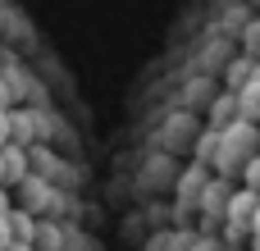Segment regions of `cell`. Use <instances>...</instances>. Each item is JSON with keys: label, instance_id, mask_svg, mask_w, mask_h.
<instances>
[{"label": "cell", "instance_id": "1", "mask_svg": "<svg viewBox=\"0 0 260 251\" xmlns=\"http://www.w3.org/2000/svg\"><path fill=\"white\" fill-rule=\"evenodd\" d=\"M260 151V123L256 119H238V123H229L224 128V142H219V155H215V174H224V178H242V169H247V160Z\"/></svg>", "mask_w": 260, "mask_h": 251}, {"label": "cell", "instance_id": "2", "mask_svg": "<svg viewBox=\"0 0 260 251\" xmlns=\"http://www.w3.org/2000/svg\"><path fill=\"white\" fill-rule=\"evenodd\" d=\"M229 201H233V187H229V178L224 174H215L210 183H206V192H201V215L206 219H215V224H224V215H229Z\"/></svg>", "mask_w": 260, "mask_h": 251}, {"label": "cell", "instance_id": "3", "mask_svg": "<svg viewBox=\"0 0 260 251\" xmlns=\"http://www.w3.org/2000/svg\"><path fill=\"white\" fill-rule=\"evenodd\" d=\"M256 210H260V192L242 183V187H233V201H229L224 224H247V229H256Z\"/></svg>", "mask_w": 260, "mask_h": 251}, {"label": "cell", "instance_id": "4", "mask_svg": "<svg viewBox=\"0 0 260 251\" xmlns=\"http://www.w3.org/2000/svg\"><path fill=\"white\" fill-rule=\"evenodd\" d=\"M0 178L9 187H18L27 178V155H23V142H5L0 146Z\"/></svg>", "mask_w": 260, "mask_h": 251}, {"label": "cell", "instance_id": "5", "mask_svg": "<svg viewBox=\"0 0 260 251\" xmlns=\"http://www.w3.org/2000/svg\"><path fill=\"white\" fill-rule=\"evenodd\" d=\"M41 137H46V119L32 114V110H14V142L32 146V142H41Z\"/></svg>", "mask_w": 260, "mask_h": 251}, {"label": "cell", "instance_id": "6", "mask_svg": "<svg viewBox=\"0 0 260 251\" xmlns=\"http://www.w3.org/2000/svg\"><path fill=\"white\" fill-rule=\"evenodd\" d=\"M206 169H210L206 160H197V165L187 169V178H183V187H178V201H183V206H201V192H206V183H210Z\"/></svg>", "mask_w": 260, "mask_h": 251}, {"label": "cell", "instance_id": "7", "mask_svg": "<svg viewBox=\"0 0 260 251\" xmlns=\"http://www.w3.org/2000/svg\"><path fill=\"white\" fill-rule=\"evenodd\" d=\"M238 119H242V101H238V91L215 96V105H210V123H215V128H229V123H238Z\"/></svg>", "mask_w": 260, "mask_h": 251}, {"label": "cell", "instance_id": "8", "mask_svg": "<svg viewBox=\"0 0 260 251\" xmlns=\"http://www.w3.org/2000/svg\"><path fill=\"white\" fill-rule=\"evenodd\" d=\"M256 73H260V59H256V55H238V59L229 64V91H242Z\"/></svg>", "mask_w": 260, "mask_h": 251}, {"label": "cell", "instance_id": "9", "mask_svg": "<svg viewBox=\"0 0 260 251\" xmlns=\"http://www.w3.org/2000/svg\"><path fill=\"white\" fill-rule=\"evenodd\" d=\"M219 142H224V128H206L201 133V142H197V160H206V165H215V155H219Z\"/></svg>", "mask_w": 260, "mask_h": 251}, {"label": "cell", "instance_id": "10", "mask_svg": "<svg viewBox=\"0 0 260 251\" xmlns=\"http://www.w3.org/2000/svg\"><path fill=\"white\" fill-rule=\"evenodd\" d=\"M9 219H14L18 242H37V233H41V229H37V219H32V206H27V210H14V206H9Z\"/></svg>", "mask_w": 260, "mask_h": 251}, {"label": "cell", "instance_id": "11", "mask_svg": "<svg viewBox=\"0 0 260 251\" xmlns=\"http://www.w3.org/2000/svg\"><path fill=\"white\" fill-rule=\"evenodd\" d=\"M238 101H242V119H256L260 123V73L238 91Z\"/></svg>", "mask_w": 260, "mask_h": 251}, {"label": "cell", "instance_id": "12", "mask_svg": "<svg viewBox=\"0 0 260 251\" xmlns=\"http://www.w3.org/2000/svg\"><path fill=\"white\" fill-rule=\"evenodd\" d=\"M242 50H247V55H256V59H260V18H251V23L242 27Z\"/></svg>", "mask_w": 260, "mask_h": 251}, {"label": "cell", "instance_id": "13", "mask_svg": "<svg viewBox=\"0 0 260 251\" xmlns=\"http://www.w3.org/2000/svg\"><path fill=\"white\" fill-rule=\"evenodd\" d=\"M18 242V233H14V219H9V210H0V251H9Z\"/></svg>", "mask_w": 260, "mask_h": 251}, {"label": "cell", "instance_id": "14", "mask_svg": "<svg viewBox=\"0 0 260 251\" xmlns=\"http://www.w3.org/2000/svg\"><path fill=\"white\" fill-rule=\"evenodd\" d=\"M242 183H247V187H256V192H260V151L251 155V160H247V169H242Z\"/></svg>", "mask_w": 260, "mask_h": 251}, {"label": "cell", "instance_id": "15", "mask_svg": "<svg viewBox=\"0 0 260 251\" xmlns=\"http://www.w3.org/2000/svg\"><path fill=\"white\" fill-rule=\"evenodd\" d=\"M5 142H14V110L9 105H0V146Z\"/></svg>", "mask_w": 260, "mask_h": 251}, {"label": "cell", "instance_id": "16", "mask_svg": "<svg viewBox=\"0 0 260 251\" xmlns=\"http://www.w3.org/2000/svg\"><path fill=\"white\" fill-rule=\"evenodd\" d=\"M197 251H224V247H219L215 238H197Z\"/></svg>", "mask_w": 260, "mask_h": 251}, {"label": "cell", "instance_id": "17", "mask_svg": "<svg viewBox=\"0 0 260 251\" xmlns=\"http://www.w3.org/2000/svg\"><path fill=\"white\" fill-rule=\"evenodd\" d=\"M9 101H14V87H9V82L0 78V105H9Z\"/></svg>", "mask_w": 260, "mask_h": 251}, {"label": "cell", "instance_id": "18", "mask_svg": "<svg viewBox=\"0 0 260 251\" xmlns=\"http://www.w3.org/2000/svg\"><path fill=\"white\" fill-rule=\"evenodd\" d=\"M5 187H9V183L0 178V210H9V197H5Z\"/></svg>", "mask_w": 260, "mask_h": 251}, {"label": "cell", "instance_id": "19", "mask_svg": "<svg viewBox=\"0 0 260 251\" xmlns=\"http://www.w3.org/2000/svg\"><path fill=\"white\" fill-rule=\"evenodd\" d=\"M9 251H32V242H14V247H9Z\"/></svg>", "mask_w": 260, "mask_h": 251}, {"label": "cell", "instance_id": "20", "mask_svg": "<svg viewBox=\"0 0 260 251\" xmlns=\"http://www.w3.org/2000/svg\"><path fill=\"white\" fill-rule=\"evenodd\" d=\"M256 242H260V210H256Z\"/></svg>", "mask_w": 260, "mask_h": 251}, {"label": "cell", "instance_id": "21", "mask_svg": "<svg viewBox=\"0 0 260 251\" xmlns=\"http://www.w3.org/2000/svg\"><path fill=\"white\" fill-rule=\"evenodd\" d=\"M224 251H242V247H233V242H224Z\"/></svg>", "mask_w": 260, "mask_h": 251}, {"label": "cell", "instance_id": "22", "mask_svg": "<svg viewBox=\"0 0 260 251\" xmlns=\"http://www.w3.org/2000/svg\"><path fill=\"white\" fill-rule=\"evenodd\" d=\"M256 251H260V242H256Z\"/></svg>", "mask_w": 260, "mask_h": 251}]
</instances>
